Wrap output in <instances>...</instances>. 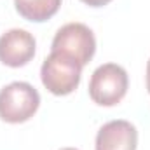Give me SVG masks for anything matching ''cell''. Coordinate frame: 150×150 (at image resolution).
<instances>
[{"label":"cell","mask_w":150,"mask_h":150,"mask_svg":"<svg viewBox=\"0 0 150 150\" xmlns=\"http://www.w3.org/2000/svg\"><path fill=\"white\" fill-rule=\"evenodd\" d=\"M147 89H149V93H150V59H149V63H147Z\"/></svg>","instance_id":"9c48e42d"},{"label":"cell","mask_w":150,"mask_h":150,"mask_svg":"<svg viewBox=\"0 0 150 150\" xmlns=\"http://www.w3.org/2000/svg\"><path fill=\"white\" fill-rule=\"evenodd\" d=\"M40 107V94L28 82H12L0 89V119L21 124L32 119Z\"/></svg>","instance_id":"6da1fadb"},{"label":"cell","mask_w":150,"mask_h":150,"mask_svg":"<svg viewBox=\"0 0 150 150\" xmlns=\"http://www.w3.org/2000/svg\"><path fill=\"white\" fill-rule=\"evenodd\" d=\"M80 75L82 65L61 52H51L40 68L42 84L56 96H67L74 93L80 84Z\"/></svg>","instance_id":"7a4b0ae2"},{"label":"cell","mask_w":150,"mask_h":150,"mask_svg":"<svg viewBox=\"0 0 150 150\" xmlns=\"http://www.w3.org/2000/svg\"><path fill=\"white\" fill-rule=\"evenodd\" d=\"M61 150H77V149H72V147H67V149H61Z\"/></svg>","instance_id":"30bf717a"},{"label":"cell","mask_w":150,"mask_h":150,"mask_svg":"<svg viewBox=\"0 0 150 150\" xmlns=\"http://www.w3.org/2000/svg\"><path fill=\"white\" fill-rule=\"evenodd\" d=\"M51 52H61L74 58L82 67L87 65L96 52V38L89 26L82 23H68L61 26L52 38Z\"/></svg>","instance_id":"277c9868"},{"label":"cell","mask_w":150,"mask_h":150,"mask_svg":"<svg viewBox=\"0 0 150 150\" xmlns=\"http://www.w3.org/2000/svg\"><path fill=\"white\" fill-rule=\"evenodd\" d=\"M138 131L127 120H110L96 134V150H136Z\"/></svg>","instance_id":"8992f818"},{"label":"cell","mask_w":150,"mask_h":150,"mask_svg":"<svg viewBox=\"0 0 150 150\" xmlns=\"http://www.w3.org/2000/svg\"><path fill=\"white\" fill-rule=\"evenodd\" d=\"M35 56V38L30 32L12 28L0 37V61L11 68L25 67Z\"/></svg>","instance_id":"5b68a950"},{"label":"cell","mask_w":150,"mask_h":150,"mask_svg":"<svg viewBox=\"0 0 150 150\" xmlns=\"http://www.w3.org/2000/svg\"><path fill=\"white\" fill-rule=\"evenodd\" d=\"M80 2H84V4H87L89 7H103V5H107V4H110L112 0H80Z\"/></svg>","instance_id":"ba28073f"},{"label":"cell","mask_w":150,"mask_h":150,"mask_svg":"<svg viewBox=\"0 0 150 150\" xmlns=\"http://www.w3.org/2000/svg\"><path fill=\"white\" fill-rule=\"evenodd\" d=\"M127 72L117 63H105L98 67L89 80V96L96 105L113 107L122 101L127 93Z\"/></svg>","instance_id":"3957f363"},{"label":"cell","mask_w":150,"mask_h":150,"mask_svg":"<svg viewBox=\"0 0 150 150\" xmlns=\"http://www.w3.org/2000/svg\"><path fill=\"white\" fill-rule=\"evenodd\" d=\"M16 11L28 21L44 23L51 19L61 5V0H14Z\"/></svg>","instance_id":"52a82bcc"}]
</instances>
